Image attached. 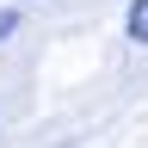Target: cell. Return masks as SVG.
<instances>
[{"label":"cell","mask_w":148,"mask_h":148,"mask_svg":"<svg viewBox=\"0 0 148 148\" xmlns=\"http://www.w3.org/2000/svg\"><path fill=\"white\" fill-rule=\"evenodd\" d=\"M123 31L136 37V43H148V0H130V12H123Z\"/></svg>","instance_id":"6da1fadb"},{"label":"cell","mask_w":148,"mask_h":148,"mask_svg":"<svg viewBox=\"0 0 148 148\" xmlns=\"http://www.w3.org/2000/svg\"><path fill=\"white\" fill-rule=\"evenodd\" d=\"M12 25H18V12H0V37H6V31H12Z\"/></svg>","instance_id":"7a4b0ae2"}]
</instances>
